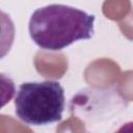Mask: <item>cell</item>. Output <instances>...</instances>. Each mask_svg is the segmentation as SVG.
Returning <instances> with one entry per match:
<instances>
[{
	"mask_svg": "<svg viewBox=\"0 0 133 133\" xmlns=\"http://www.w3.org/2000/svg\"><path fill=\"white\" fill-rule=\"evenodd\" d=\"M95 16L64 5L49 4L33 11L29 20V34L39 48L60 51L73 43L89 39L94 33Z\"/></svg>",
	"mask_w": 133,
	"mask_h": 133,
	"instance_id": "1",
	"label": "cell"
},
{
	"mask_svg": "<svg viewBox=\"0 0 133 133\" xmlns=\"http://www.w3.org/2000/svg\"><path fill=\"white\" fill-rule=\"evenodd\" d=\"M17 116L27 125L43 126L62 118L64 89L57 81L22 83L15 97Z\"/></svg>",
	"mask_w": 133,
	"mask_h": 133,
	"instance_id": "2",
	"label": "cell"
},
{
	"mask_svg": "<svg viewBox=\"0 0 133 133\" xmlns=\"http://www.w3.org/2000/svg\"><path fill=\"white\" fill-rule=\"evenodd\" d=\"M114 133H133V122H128V123L124 124Z\"/></svg>",
	"mask_w": 133,
	"mask_h": 133,
	"instance_id": "3",
	"label": "cell"
}]
</instances>
